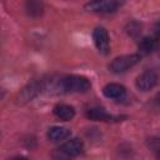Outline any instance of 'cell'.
Listing matches in <instances>:
<instances>
[{
	"label": "cell",
	"mask_w": 160,
	"mask_h": 160,
	"mask_svg": "<svg viewBox=\"0 0 160 160\" xmlns=\"http://www.w3.org/2000/svg\"><path fill=\"white\" fill-rule=\"evenodd\" d=\"M154 34L156 35V36H160V19L155 22V25H154Z\"/></svg>",
	"instance_id": "14"
},
{
	"label": "cell",
	"mask_w": 160,
	"mask_h": 160,
	"mask_svg": "<svg viewBox=\"0 0 160 160\" xmlns=\"http://www.w3.org/2000/svg\"><path fill=\"white\" fill-rule=\"evenodd\" d=\"M121 6V2L115 1V0H102V1H91L85 5V9L89 11L94 12H101V14H108V12H114Z\"/></svg>",
	"instance_id": "3"
},
{
	"label": "cell",
	"mask_w": 160,
	"mask_h": 160,
	"mask_svg": "<svg viewBox=\"0 0 160 160\" xmlns=\"http://www.w3.org/2000/svg\"><path fill=\"white\" fill-rule=\"evenodd\" d=\"M158 84V74L154 70H145L136 79V86L141 91H149Z\"/></svg>",
	"instance_id": "5"
},
{
	"label": "cell",
	"mask_w": 160,
	"mask_h": 160,
	"mask_svg": "<svg viewBox=\"0 0 160 160\" xmlns=\"http://www.w3.org/2000/svg\"><path fill=\"white\" fill-rule=\"evenodd\" d=\"M60 149H61L64 152H66L69 156L74 158V156H78V155H80V154L82 152V150H84V144H82V141L79 140V139H71V140H68L66 142H64V144L60 146Z\"/></svg>",
	"instance_id": "7"
},
{
	"label": "cell",
	"mask_w": 160,
	"mask_h": 160,
	"mask_svg": "<svg viewBox=\"0 0 160 160\" xmlns=\"http://www.w3.org/2000/svg\"><path fill=\"white\" fill-rule=\"evenodd\" d=\"M156 39L155 38H144L140 42H139V51H140V56L141 55H148L150 52H152L156 49Z\"/></svg>",
	"instance_id": "11"
},
{
	"label": "cell",
	"mask_w": 160,
	"mask_h": 160,
	"mask_svg": "<svg viewBox=\"0 0 160 160\" xmlns=\"http://www.w3.org/2000/svg\"><path fill=\"white\" fill-rule=\"evenodd\" d=\"M154 104H155L158 108H160V91L155 95V98H154Z\"/></svg>",
	"instance_id": "15"
},
{
	"label": "cell",
	"mask_w": 160,
	"mask_h": 160,
	"mask_svg": "<svg viewBox=\"0 0 160 160\" xmlns=\"http://www.w3.org/2000/svg\"><path fill=\"white\" fill-rule=\"evenodd\" d=\"M155 154H156V159H158V160H160V148L155 151Z\"/></svg>",
	"instance_id": "17"
},
{
	"label": "cell",
	"mask_w": 160,
	"mask_h": 160,
	"mask_svg": "<svg viewBox=\"0 0 160 160\" xmlns=\"http://www.w3.org/2000/svg\"><path fill=\"white\" fill-rule=\"evenodd\" d=\"M70 135V130L62 126H52L48 131V138L51 141H60L66 139Z\"/></svg>",
	"instance_id": "9"
},
{
	"label": "cell",
	"mask_w": 160,
	"mask_h": 160,
	"mask_svg": "<svg viewBox=\"0 0 160 160\" xmlns=\"http://www.w3.org/2000/svg\"><path fill=\"white\" fill-rule=\"evenodd\" d=\"M28 14L31 16H39L42 12V4L39 1H29L26 4Z\"/></svg>",
	"instance_id": "12"
},
{
	"label": "cell",
	"mask_w": 160,
	"mask_h": 160,
	"mask_svg": "<svg viewBox=\"0 0 160 160\" xmlns=\"http://www.w3.org/2000/svg\"><path fill=\"white\" fill-rule=\"evenodd\" d=\"M140 60H141L140 54H131V55L118 56V58H115V59L110 62L109 69H110L111 72L120 74V72H124V71H126L128 69L132 68L134 65H136Z\"/></svg>",
	"instance_id": "2"
},
{
	"label": "cell",
	"mask_w": 160,
	"mask_h": 160,
	"mask_svg": "<svg viewBox=\"0 0 160 160\" xmlns=\"http://www.w3.org/2000/svg\"><path fill=\"white\" fill-rule=\"evenodd\" d=\"M86 116L91 120H96V121H112L115 119H120V118H115L109 115L105 110L102 109H90L86 112Z\"/></svg>",
	"instance_id": "10"
},
{
	"label": "cell",
	"mask_w": 160,
	"mask_h": 160,
	"mask_svg": "<svg viewBox=\"0 0 160 160\" xmlns=\"http://www.w3.org/2000/svg\"><path fill=\"white\" fill-rule=\"evenodd\" d=\"M52 111H54V115L58 119L62 120V121H69L75 115L74 108L70 106V105H66V104H59V105H56Z\"/></svg>",
	"instance_id": "8"
},
{
	"label": "cell",
	"mask_w": 160,
	"mask_h": 160,
	"mask_svg": "<svg viewBox=\"0 0 160 160\" xmlns=\"http://www.w3.org/2000/svg\"><path fill=\"white\" fill-rule=\"evenodd\" d=\"M52 159L54 160H71V156H69L66 152H64L60 148L56 149L54 152H52Z\"/></svg>",
	"instance_id": "13"
},
{
	"label": "cell",
	"mask_w": 160,
	"mask_h": 160,
	"mask_svg": "<svg viewBox=\"0 0 160 160\" xmlns=\"http://www.w3.org/2000/svg\"><path fill=\"white\" fill-rule=\"evenodd\" d=\"M10 160H29V159L25 158V156H15V158H12V159H10Z\"/></svg>",
	"instance_id": "16"
},
{
	"label": "cell",
	"mask_w": 160,
	"mask_h": 160,
	"mask_svg": "<svg viewBox=\"0 0 160 160\" xmlns=\"http://www.w3.org/2000/svg\"><path fill=\"white\" fill-rule=\"evenodd\" d=\"M102 94L112 100H122L126 95V90L122 85L120 84H115V82H110L108 85L104 86L102 89Z\"/></svg>",
	"instance_id": "6"
},
{
	"label": "cell",
	"mask_w": 160,
	"mask_h": 160,
	"mask_svg": "<svg viewBox=\"0 0 160 160\" xmlns=\"http://www.w3.org/2000/svg\"><path fill=\"white\" fill-rule=\"evenodd\" d=\"M91 84L85 76L69 75L61 79L60 88L66 92H85L90 89Z\"/></svg>",
	"instance_id": "1"
},
{
	"label": "cell",
	"mask_w": 160,
	"mask_h": 160,
	"mask_svg": "<svg viewBox=\"0 0 160 160\" xmlns=\"http://www.w3.org/2000/svg\"><path fill=\"white\" fill-rule=\"evenodd\" d=\"M92 39H94V44L96 49L99 50V52L106 55L110 50V39H109V34L106 29L102 26H98L92 32Z\"/></svg>",
	"instance_id": "4"
}]
</instances>
